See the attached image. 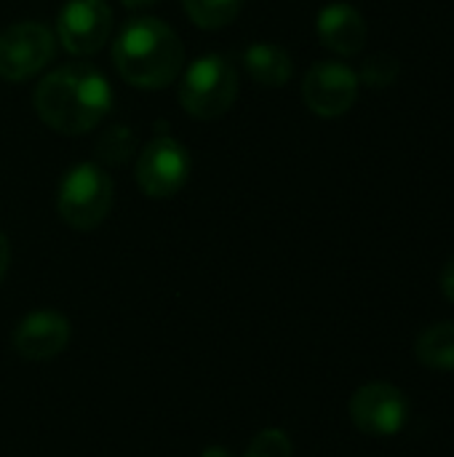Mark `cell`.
Returning <instances> with one entry per match:
<instances>
[{
    "mask_svg": "<svg viewBox=\"0 0 454 457\" xmlns=\"http://www.w3.org/2000/svg\"><path fill=\"white\" fill-rule=\"evenodd\" d=\"M244 67L257 83L268 88L286 86L294 75L292 56L281 46H273V43H252L244 51Z\"/></svg>",
    "mask_w": 454,
    "mask_h": 457,
    "instance_id": "12",
    "label": "cell"
},
{
    "mask_svg": "<svg viewBox=\"0 0 454 457\" xmlns=\"http://www.w3.org/2000/svg\"><path fill=\"white\" fill-rule=\"evenodd\" d=\"M244 457H292V442L284 431L268 428L254 436Z\"/></svg>",
    "mask_w": 454,
    "mask_h": 457,
    "instance_id": "17",
    "label": "cell"
},
{
    "mask_svg": "<svg viewBox=\"0 0 454 457\" xmlns=\"http://www.w3.org/2000/svg\"><path fill=\"white\" fill-rule=\"evenodd\" d=\"M190 177V153L171 137H158L136 158V182L150 198L177 195Z\"/></svg>",
    "mask_w": 454,
    "mask_h": 457,
    "instance_id": "6",
    "label": "cell"
},
{
    "mask_svg": "<svg viewBox=\"0 0 454 457\" xmlns=\"http://www.w3.org/2000/svg\"><path fill=\"white\" fill-rule=\"evenodd\" d=\"M70 343V321L56 311H32L13 329V348L21 359L48 361Z\"/></svg>",
    "mask_w": 454,
    "mask_h": 457,
    "instance_id": "10",
    "label": "cell"
},
{
    "mask_svg": "<svg viewBox=\"0 0 454 457\" xmlns=\"http://www.w3.org/2000/svg\"><path fill=\"white\" fill-rule=\"evenodd\" d=\"M401 72V62L391 54H375L364 62L361 72H359V83L369 86V88H388L396 83Z\"/></svg>",
    "mask_w": 454,
    "mask_h": 457,
    "instance_id": "16",
    "label": "cell"
},
{
    "mask_svg": "<svg viewBox=\"0 0 454 457\" xmlns=\"http://www.w3.org/2000/svg\"><path fill=\"white\" fill-rule=\"evenodd\" d=\"M8 262H11V246H8V238L0 230V281H3V276L8 270Z\"/></svg>",
    "mask_w": 454,
    "mask_h": 457,
    "instance_id": "19",
    "label": "cell"
},
{
    "mask_svg": "<svg viewBox=\"0 0 454 457\" xmlns=\"http://www.w3.org/2000/svg\"><path fill=\"white\" fill-rule=\"evenodd\" d=\"M112 29V11L104 0H67L56 19L59 43L75 56L104 48Z\"/></svg>",
    "mask_w": 454,
    "mask_h": 457,
    "instance_id": "8",
    "label": "cell"
},
{
    "mask_svg": "<svg viewBox=\"0 0 454 457\" xmlns=\"http://www.w3.org/2000/svg\"><path fill=\"white\" fill-rule=\"evenodd\" d=\"M112 62L120 78L136 88H166L185 64L179 35L161 19L139 16L126 21L112 43Z\"/></svg>",
    "mask_w": 454,
    "mask_h": 457,
    "instance_id": "2",
    "label": "cell"
},
{
    "mask_svg": "<svg viewBox=\"0 0 454 457\" xmlns=\"http://www.w3.org/2000/svg\"><path fill=\"white\" fill-rule=\"evenodd\" d=\"M415 356L428 370H454V321L428 327L415 343Z\"/></svg>",
    "mask_w": 454,
    "mask_h": 457,
    "instance_id": "13",
    "label": "cell"
},
{
    "mask_svg": "<svg viewBox=\"0 0 454 457\" xmlns=\"http://www.w3.org/2000/svg\"><path fill=\"white\" fill-rule=\"evenodd\" d=\"M238 96V72L230 59L209 54L195 59L179 86V104L190 118L214 120L225 115Z\"/></svg>",
    "mask_w": 454,
    "mask_h": 457,
    "instance_id": "3",
    "label": "cell"
},
{
    "mask_svg": "<svg viewBox=\"0 0 454 457\" xmlns=\"http://www.w3.org/2000/svg\"><path fill=\"white\" fill-rule=\"evenodd\" d=\"M316 29L321 43L343 56L359 54L367 43V21L361 11H356L348 3H329L326 8H321Z\"/></svg>",
    "mask_w": 454,
    "mask_h": 457,
    "instance_id": "11",
    "label": "cell"
},
{
    "mask_svg": "<svg viewBox=\"0 0 454 457\" xmlns=\"http://www.w3.org/2000/svg\"><path fill=\"white\" fill-rule=\"evenodd\" d=\"M59 217L75 230H94L104 222L112 209V179L96 163L72 166L62 182L56 195Z\"/></svg>",
    "mask_w": 454,
    "mask_h": 457,
    "instance_id": "4",
    "label": "cell"
},
{
    "mask_svg": "<svg viewBox=\"0 0 454 457\" xmlns=\"http://www.w3.org/2000/svg\"><path fill=\"white\" fill-rule=\"evenodd\" d=\"M442 292H444V297L454 303V257L444 265V270H442Z\"/></svg>",
    "mask_w": 454,
    "mask_h": 457,
    "instance_id": "18",
    "label": "cell"
},
{
    "mask_svg": "<svg viewBox=\"0 0 454 457\" xmlns=\"http://www.w3.org/2000/svg\"><path fill=\"white\" fill-rule=\"evenodd\" d=\"M356 96L359 75L343 62H316L302 80V99L321 118L345 115Z\"/></svg>",
    "mask_w": 454,
    "mask_h": 457,
    "instance_id": "9",
    "label": "cell"
},
{
    "mask_svg": "<svg viewBox=\"0 0 454 457\" xmlns=\"http://www.w3.org/2000/svg\"><path fill=\"white\" fill-rule=\"evenodd\" d=\"M182 5L198 27L217 29L230 24L241 13L244 0H182Z\"/></svg>",
    "mask_w": 454,
    "mask_h": 457,
    "instance_id": "14",
    "label": "cell"
},
{
    "mask_svg": "<svg viewBox=\"0 0 454 457\" xmlns=\"http://www.w3.org/2000/svg\"><path fill=\"white\" fill-rule=\"evenodd\" d=\"M351 420L369 436H393L409 420V402L404 391L391 383L361 386L351 396Z\"/></svg>",
    "mask_w": 454,
    "mask_h": 457,
    "instance_id": "7",
    "label": "cell"
},
{
    "mask_svg": "<svg viewBox=\"0 0 454 457\" xmlns=\"http://www.w3.org/2000/svg\"><path fill=\"white\" fill-rule=\"evenodd\" d=\"M35 112L59 134H86L96 129L112 107L107 78L91 64H64L51 70L32 94Z\"/></svg>",
    "mask_w": 454,
    "mask_h": 457,
    "instance_id": "1",
    "label": "cell"
},
{
    "mask_svg": "<svg viewBox=\"0 0 454 457\" xmlns=\"http://www.w3.org/2000/svg\"><path fill=\"white\" fill-rule=\"evenodd\" d=\"M134 147H136V137L131 134V129H126V126H110L99 137V142H96V155H99L102 163L123 166L134 155Z\"/></svg>",
    "mask_w": 454,
    "mask_h": 457,
    "instance_id": "15",
    "label": "cell"
},
{
    "mask_svg": "<svg viewBox=\"0 0 454 457\" xmlns=\"http://www.w3.org/2000/svg\"><path fill=\"white\" fill-rule=\"evenodd\" d=\"M54 54V32L37 21H16L0 32V75L11 83L37 75Z\"/></svg>",
    "mask_w": 454,
    "mask_h": 457,
    "instance_id": "5",
    "label": "cell"
},
{
    "mask_svg": "<svg viewBox=\"0 0 454 457\" xmlns=\"http://www.w3.org/2000/svg\"><path fill=\"white\" fill-rule=\"evenodd\" d=\"M155 3H158V0H123V5H126V8H134V11H136V8H147V5H155Z\"/></svg>",
    "mask_w": 454,
    "mask_h": 457,
    "instance_id": "20",
    "label": "cell"
}]
</instances>
